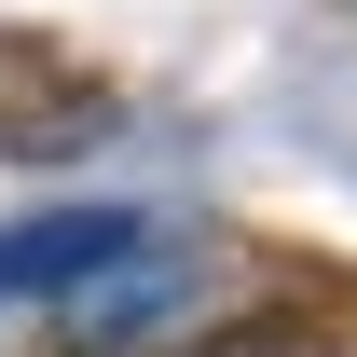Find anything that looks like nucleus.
I'll use <instances>...</instances> for the list:
<instances>
[{
	"label": "nucleus",
	"instance_id": "obj_1",
	"mask_svg": "<svg viewBox=\"0 0 357 357\" xmlns=\"http://www.w3.org/2000/svg\"><path fill=\"white\" fill-rule=\"evenodd\" d=\"M206 289H220V261H206V248L137 234L110 275H83V289H69V357H151L165 330H192V316H206Z\"/></svg>",
	"mask_w": 357,
	"mask_h": 357
},
{
	"label": "nucleus",
	"instance_id": "obj_3",
	"mask_svg": "<svg viewBox=\"0 0 357 357\" xmlns=\"http://www.w3.org/2000/svg\"><path fill=\"white\" fill-rule=\"evenodd\" d=\"M248 357H316V344H248Z\"/></svg>",
	"mask_w": 357,
	"mask_h": 357
},
{
	"label": "nucleus",
	"instance_id": "obj_2",
	"mask_svg": "<svg viewBox=\"0 0 357 357\" xmlns=\"http://www.w3.org/2000/svg\"><path fill=\"white\" fill-rule=\"evenodd\" d=\"M137 206H55V220H28L14 248H0V289H83V275H110L137 248Z\"/></svg>",
	"mask_w": 357,
	"mask_h": 357
}]
</instances>
